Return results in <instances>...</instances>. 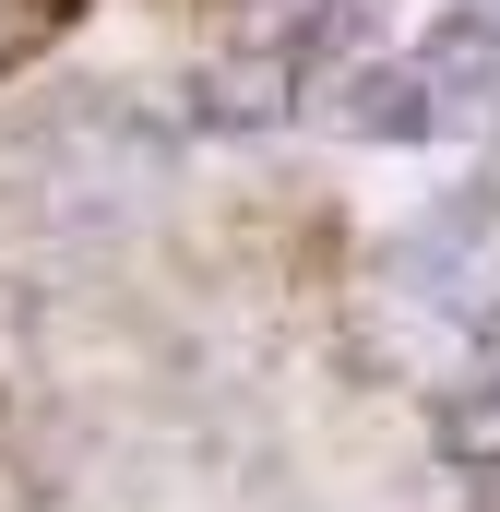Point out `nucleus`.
Listing matches in <instances>:
<instances>
[{
  "instance_id": "nucleus-1",
  "label": "nucleus",
  "mask_w": 500,
  "mask_h": 512,
  "mask_svg": "<svg viewBox=\"0 0 500 512\" xmlns=\"http://www.w3.org/2000/svg\"><path fill=\"white\" fill-rule=\"evenodd\" d=\"M500 24L477 0H405V24L381 48H346L334 72V120L370 131V143H405V131H453V108L489 84Z\"/></svg>"
},
{
  "instance_id": "nucleus-2",
  "label": "nucleus",
  "mask_w": 500,
  "mask_h": 512,
  "mask_svg": "<svg viewBox=\"0 0 500 512\" xmlns=\"http://www.w3.org/2000/svg\"><path fill=\"white\" fill-rule=\"evenodd\" d=\"M441 441H453L465 465H500V358L477 370V382H453V405H441Z\"/></svg>"
}]
</instances>
